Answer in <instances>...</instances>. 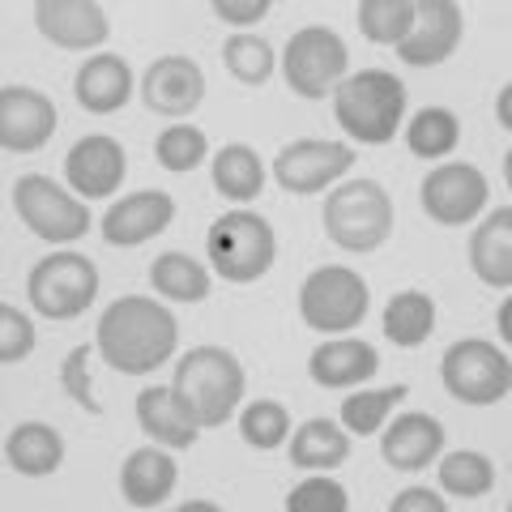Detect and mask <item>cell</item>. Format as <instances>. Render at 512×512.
<instances>
[{"label":"cell","mask_w":512,"mask_h":512,"mask_svg":"<svg viewBox=\"0 0 512 512\" xmlns=\"http://www.w3.org/2000/svg\"><path fill=\"white\" fill-rule=\"evenodd\" d=\"M346 487L333 483V478H303V483L286 495V512H346Z\"/></svg>","instance_id":"37"},{"label":"cell","mask_w":512,"mask_h":512,"mask_svg":"<svg viewBox=\"0 0 512 512\" xmlns=\"http://www.w3.org/2000/svg\"><path fill=\"white\" fill-rule=\"evenodd\" d=\"M171 389L201 427H222L235 414L239 397H244V367H239L231 350L197 346L175 363Z\"/></svg>","instance_id":"3"},{"label":"cell","mask_w":512,"mask_h":512,"mask_svg":"<svg viewBox=\"0 0 512 512\" xmlns=\"http://www.w3.org/2000/svg\"><path fill=\"white\" fill-rule=\"evenodd\" d=\"M440 448H444V427L431 414H402V419H393V427L380 440L384 461L406 474L427 470V461H436Z\"/></svg>","instance_id":"19"},{"label":"cell","mask_w":512,"mask_h":512,"mask_svg":"<svg viewBox=\"0 0 512 512\" xmlns=\"http://www.w3.org/2000/svg\"><path fill=\"white\" fill-rule=\"evenodd\" d=\"M500 124H512V120H508V90L500 94Z\"/></svg>","instance_id":"43"},{"label":"cell","mask_w":512,"mask_h":512,"mask_svg":"<svg viewBox=\"0 0 512 512\" xmlns=\"http://www.w3.org/2000/svg\"><path fill=\"white\" fill-rule=\"evenodd\" d=\"M137 423L163 448H192L201 436V423L192 419V410L175 397V389H158V384L137 393Z\"/></svg>","instance_id":"20"},{"label":"cell","mask_w":512,"mask_h":512,"mask_svg":"<svg viewBox=\"0 0 512 512\" xmlns=\"http://www.w3.org/2000/svg\"><path fill=\"white\" fill-rule=\"evenodd\" d=\"M440 487L448 495H461V500H478L495 487V466L483 453H470V448H457L440 461Z\"/></svg>","instance_id":"31"},{"label":"cell","mask_w":512,"mask_h":512,"mask_svg":"<svg viewBox=\"0 0 512 512\" xmlns=\"http://www.w3.org/2000/svg\"><path fill=\"white\" fill-rule=\"evenodd\" d=\"M214 13L222 22H235V26H248V22H261L269 13V0H214Z\"/></svg>","instance_id":"40"},{"label":"cell","mask_w":512,"mask_h":512,"mask_svg":"<svg viewBox=\"0 0 512 512\" xmlns=\"http://www.w3.org/2000/svg\"><path fill=\"white\" fill-rule=\"evenodd\" d=\"M60 384H64V393L73 397L77 406H86V414H99V397L90 393V350L86 346H73L69 350V359H64L60 367Z\"/></svg>","instance_id":"39"},{"label":"cell","mask_w":512,"mask_h":512,"mask_svg":"<svg viewBox=\"0 0 512 512\" xmlns=\"http://www.w3.org/2000/svg\"><path fill=\"white\" fill-rule=\"evenodd\" d=\"M214 188L222 192V197L231 201H252L256 192L265 188V171H261V158H256V150L248 146H222L214 154Z\"/></svg>","instance_id":"29"},{"label":"cell","mask_w":512,"mask_h":512,"mask_svg":"<svg viewBox=\"0 0 512 512\" xmlns=\"http://www.w3.org/2000/svg\"><path fill=\"white\" fill-rule=\"evenodd\" d=\"M500 333H504V338L512 333V325H508V303H500Z\"/></svg>","instance_id":"42"},{"label":"cell","mask_w":512,"mask_h":512,"mask_svg":"<svg viewBox=\"0 0 512 512\" xmlns=\"http://www.w3.org/2000/svg\"><path fill=\"white\" fill-rule=\"evenodd\" d=\"M423 210L440 227H461L487 210V175L470 163H444L423 180Z\"/></svg>","instance_id":"11"},{"label":"cell","mask_w":512,"mask_h":512,"mask_svg":"<svg viewBox=\"0 0 512 512\" xmlns=\"http://www.w3.org/2000/svg\"><path fill=\"white\" fill-rule=\"evenodd\" d=\"M457 43H461V9L453 0H419L414 5V26L397 43V56L410 69H431V64H444L453 56Z\"/></svg>","instance_id":"15"},{"label":"cell","mask_w":512,"mask_h":512,"mask_svg":"<svg viewBox=\"0 0 512 512\" xmlns=\"http://www.w3.org/2000/svg\"><path fill=\"white\" fill-rule=\"evenodd\" d=\"M222 60H227L235 82L244 86H265L274 77V47L256 35H231L222 43Z\"/></svg>","instance_id":"33"},{"label":"cell","mask_w":512,"mask_h":512,"mask_svg":"<svg viewBox=\"0 0 512 512\" xmlns=\"http://www.w3.org/2000/svg\"><path fill=\"white\" fill-rule=\"evenodd\" d=\"M73 94L94 116H111V111H120L128 103V94H133V69H128L120 56H94L77 69Z\"/></svg>","instance_id":"22"},{"label":"cell","mask_w":512,"mask_h":512,"mask_svg":"<svg viewBox=\"0 0 512 512\" xmlns=\"http://www.w3.org/2000/svg\"><path fill=\"white\" fill-rule=\"evenodd\" d=\"M333 116H338L342 133L363 146H384L393 141L397 124L406 116V86L402 77L384 69H363L355 77H342L333 90Z\"/></svg>","instance_id":"2"},{"label":"cell","mask_w":512,"mask_h":512,"mask_svg":"<svg viewBox=\"0 0 512 512\" xmlns=\"http://www.w3.org/2000/svg\"><path fill=\"white\" fill-rule=\"evenodd\" d=\"M175 346H180L175 316L146 295L116 299L99 320V355L120 376H150L175 355Z\"/></svg>","instance_id":"1"},{"label":"cell","mask_w":512,"mask_h":512,"mask_svg":"<svg viewBox=\"0 0 512 512\" xmlns=\"http://www.w3.org/2000/svg\"><path fill=\"white\" fill-rule=\"evenodd\" d=\"M346 64H350L346 43L325 26L295 30L282 52L286 86H291L299 99H325L329 90H338V82L346 77Z\"/></svg>","instance_id":"9"},{"label":"cell","mask_w":512,"mask_h":512,"mask_svg":"<svg viewBox=\"0 0 512 512\" xmlns=\"http://www.w3.org/2000/svg\"><path fill=\"white\" fill-rule=\"evenodd\" d=\"M239 436H244V444L261 448V453L286 444V436H291V419H286V406H278V402H252V406L244 410V419H239Z\"/></svg>","instance_id":"36"},{"label":"cell","mask_w":512,"mask_h":512,"mask_svg":"<svg viewBox=\"0 0 512 512\" xmlns=\"http://www.w3.org/2000/svg\"><path fill=\"white\" fill-rule=\"evenodd\" d=\"M367 303H372V291L367 282L346 265H325L308 274V282L299 286V316L308 329L320 333H346L363 325Z\"/></svg>","instance_id":"8"},{"label":"cell","mask_w":512,"mask_h":512,"mask_svg":"<svg viewBox=\"0 0 512 512\" xmlns=\"http://www.w3.org/2000/svg\"><path fill=\"white\" fill-rule=\"evenodd\" d=\"M175 461L163 453V448H133L120 470V487H124V500L133 508H158L175 491Z\"/></svg>","instance_id":"23"},{"label":"cell","mask_w":512,"mask_h":512,"mask_svg":"<svg viewBox=\"0 0 512 512\" xmlns=\"http://www.w3.org/2000/svg\"><path fill=\"white\" fill-rule=\"evenodd\" d=\"M205 252H210L214 269L227 282H256L269 274L278 256V235L261 214L231 210L222 214L210 235H205Z\"/></svg>","instance_id":"5"},{"label":"cell","mask_w":512,"mask_h":512,"mask_svg":"<svg viewBox=\"0 0 512 512\" xmlns=\"http://www.w3.org/2000/svg\"><path fill=\"white\" fill-rule=\"evenodd\" d=\"M13 210L47 244H73L90 227L86 201L69 197L47 175H18V184H13Z\"/></svg>","instance_id":"10"},{"label":"cell","mask_w":512,"mask_h":512,"mask_svg":"<svg viewBox=\"0 0 512 512\" xmlns=\"http://www.w3.org/2000/svg\"><path fill=\"white\" fill-rule=\"evenodd\" d=\"M141 99L154 116L163 120H184L201 107L205 99V73L197 60L188 56H158L146 69V82H141Z\"/></svg>","instance_id":"13"},{"label":"cell","mask_w":512,"mask_h":512,"mask_svg":"<svg viewBox=\"0 0 512 512\" xmlns=\"http://www.w3.org/2000/svg\"><path fill=\"white\" fill-rule=\"evenodd\" d=\"M56 133V107L30 86L0 90V146L9 154H35Z\"/></svg>","instance_id":"14"},{"label":"cell","mask_w":512,"mask_h":512,"mask_svg":"<svg viewBox=\"0 0 512 512\" xmlns=\"http://www.w3.org/2000/svg\"><path fill=\"white\" fill-rule=\"evenodd\" d=\"M461 141V124L448 107H423L419 116L406 124V146L410 154L419 158H440V154H453Z\"/></svg>","instance_id":"30"},{"label":"cell","mask_w":512,"mask_h":512,"mask_svg":"<svg viewBox=\"0 0 512 512\" xmlns=\"http://www.w3.org/2000/svg\"><path fill=\"white\" fill-rule=\"evenodd\" d=\"M410 389L406 384H393V389H376V393H350L342 402V423L355 431V436H372V431L384 427V419H389V410L402 402Z\"/></svg>","instance_id":"34"},{"label":"cell","mask_w":512,"mask_h":512,"mask_svg":"<svg viewBox=\"0 0 512 512\" xmlns=\"http://www.w3.org/2000/svg\"><path fill=\"white\" fill-rule=\"evenodd\" d=\"M355 167V154L342 141H316V137H303L291 141L278 158H274V180L286 192H299V197H312L325 184L342 180V175Z\"/></svg>","instance_id":"12"},{"label":"cell","mask_w":512,"mask_h":512,"mask_svg":"<svg viewBox=\"0 0 512 512\" xmlns=\"http://www.w3.org/2000/svg\"><path fill=\"white\" fill-rule=\"evenodd\" d=\"M35 26L43 39H52L64 52H86V47H99L111 35L107 13L94 0H39Z\"/></svg>","instance_id":"17"},{"label":"cell","mask_w":512,"mask_h":512,"mask_svg":"<svg viewBox=\"0 0 512 512\" xmlns=\"http://www.w3.org/2000/svg\"><path fill=\"white\" fill-rule=\"evenodd\" d=\"M414 26L410 0H363L359 5V30L380 47H397Z\"/></svg>","instance_id":"32"},{"label":"cell","mask_w":512,"mask_h":512,"mask_svg":"<svg viewBox=\"0 0 512 512\" xmlns=\"http://www.w3.org/2000/svg\"><path fill=\"white\" fill-rule=\"evenodd\" d=\"M444 512V500L440 495H431V491H423V487H410V491H402L393 500V512Z\"/></svg>","instance_id":"41"},{"label":"cell","mask_w":512,"mask_h":512,"mask_svg":"<svg viewBox=\"0 0 512 512\" xmlns=\"http://www.w3.org/2000/svg\"><path fill=\"white\" fill-rule=\"evenodd\" d=\"M5 461L18 474H26V478L56 474L60 461H64L60 431L47 427V423H22V427H13L9 440H5Z\"/></svg>","instance_id":"25"},{"label":"cell","mask_w":512,"mask_h":512,"mask_svg":"<svg viewBox=\"0 0 512 512\" xmlns=\"http://www.w3.org/2000/svg\"><path fill=\"white\" fill-rule=\"evenodd\" d=\"M158 163H163L167 171H192V167H201V158L210 154V141H205L201 128H192V124H171L163 128V137H158Z\"/></svg>","instance_id":"35"},{"label":"cell","mask_w":512,"mask_h":512,"mask_svg":"<svg viewBox=\"0 0 512 512\" xmlns=\"http://www.w3.org/2000/svg\"><path fill=\"white\" fill-rule=\"evenodd\" d=\"M124 171H128L124 146L107 133L82 137L64 154V180H69V188L82 192V197H111V192L120 188Z\"/></svg>","instance_id":"16"},{"label":"cell","mask_w":512,"mask_h":512,"mask_svg":"<svg viewBox=\"0 0 512 512\" xmlns=\"http://www.w3.org/2000/svg\"><path fill=\"white\" fill-rule=\"evenodd\" d=\"M470 265L487 286H495V291H508L512 286V210L508 205H500V210L474 231Z\"/></svg>","instance_id":"24"},{"label":"cell","mask_w":512,"mask_h":512,"mask_svg":"<svg viewBox=\"0 0 512 512\" xmlns=\"http://www.w3.org/2000/svg\"><path fill=\"white\" fill-rule=\"evenodd\" d=\"M175 222V201L167 192H133V197L116 201L103 214V239L111 248H137L146 239L163 235Z\"/></svg>","instance_id":"18"},{"label":"cell","mask_w":512,"mask_h":512,"mask_svg":"<svg viewBox=\"0 0 512 512\" xmlns=\"http://www.w3.org/2000/svg\"><path fill=\"white\" fill-rule=\"evenodd\" d=\"M325 235L342 252H376L393 235V201L376 180H350L329 192Z\"/></svg>","instance_id":"4"},{"label":"cell","mask_w":512,"mask_h":512,"mask_svg":"<svg viewBox=\"0 0 512 512\" xmlns=\"http://www.w3.org/2000/svg\"><path fill=\"white\" fill-rule=\"evenodd\" d=\"M35 350V325L13 303H0V363H22Z\"/></svg>","instance_id":"38"},{"label":"cell","mask_w":512,"mask_h":512,"mask_svg":"<svg viewBox=\"0 0 512 512\" xmlns=\"http://www.w3.org/2000/svg\"><path fill=\"white\" fill-rule=\"evenodd\" d=\"M444 389L466 406H495L504 402L512 389V363L495 342L487 338H466L444 350L440 363Z\"/></svg>","instance_id":"7"},{"label":"cell","mask_w":512,"mask_h":512,"mask_svg":"<svg viewBox=\"0 0 512 512\" xmlns=\"http://www.w3.org/2000/svg\"><path fill=\"white\" fill-rule=\"evenodd\" d=\"M376 367H380V359L367 342L338 338V342H325L320 350H312L308 376L320 384V389H355V384L376 376Z\"/></svg>","instance_id":"21"},{"label":"cell","mask_w":512,"mask_h":512,"mask_svg":"<svg viewBox=\"0 0 512 512\" xmlns=\"http://www.w3.org/2000/svg\"><path fill=\"white\" fill-rule=\"evenodd\" d=\"M26 295L35 303V312L47 320H73L82 316L94 295H99V269L82 252H56L30 269Z\"/></svg>","instance_id":"6"},{"label":"cell","mask_w":512,"mask_h":512,"mask_svg":"<svg viewBox=\"0 0 512 512\" xmlns=\"http://www.w3.org/2000/svg\"><path fill=\"white\" fill-rule=\"evenodd\" d=\"M350 461V436L329 419H308L291 436V466L299 470H338Z\"/></svg>","instance_id":"26"},{"label":"cell","mask_w":512,"mask_h":512,"mask_svg":"<svg viewBox=\"0 0 512 512\" xmlns=\"http://www.w3.org/2000/svg\"><path fill=\"white\" fill-rule=\"evenodd\" d=\"M150 282L158 295H167L175 303H201L210 295V269L201 261H192L184 252H163L150 265Z\"/></svg>","instance_id":"28"},{"label":"cell","mask_w":512,"mask_h":512,"mask_svg":"<svg viewBox=\"0 0 512 512\" xmlns=\"http://www.w3.org/2000/svg\"><path fill=\"white\" fill-rule=\"evenodd\" d=\"M431 329H436V303L431 295L423 291H402L389 299V308H384V338L402 350H414L431 338Z\"/></svg>","instance_id":"27"}]
</instances>
